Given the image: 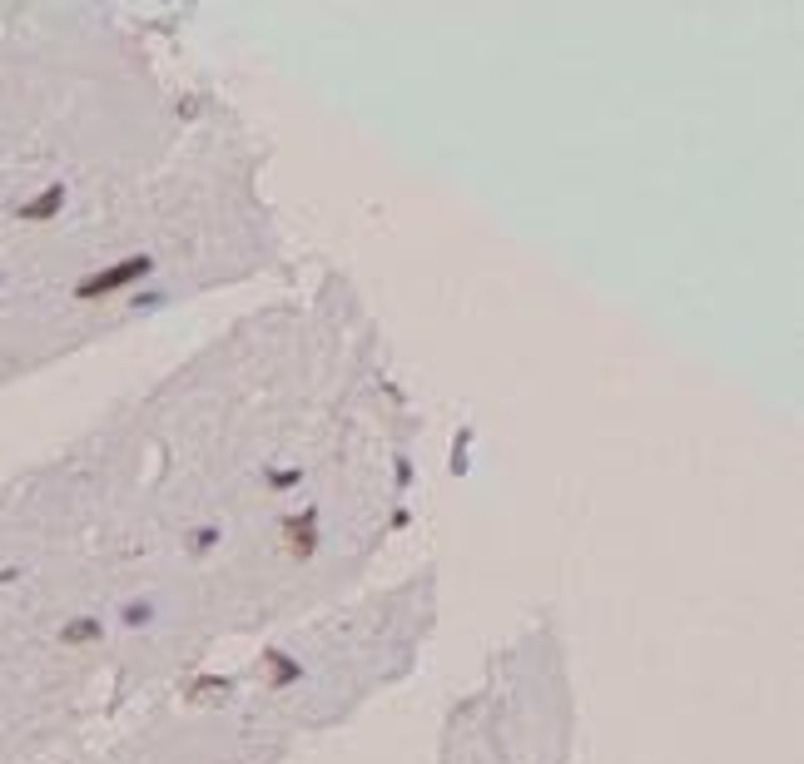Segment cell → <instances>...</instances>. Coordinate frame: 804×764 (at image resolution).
I'll return each mask as SVG.
<instances>
[{"label": "cell", "instance_id": "cell-3", "mask_svg": "<svg viewBox=\"0 0 804 764\" xmlns=\"http://www.w3.org/2000/svg\"><path fill=\"white\" fill-rule=\"evenodd\" d=\"M60 209H65V184H50V189H40L35 199H25V204L15 209V219H20V224H50Z\"/></svg>", "mask_w": 804, "mask_h": 764}, {"label": "cell", "instance_id": "cell-5", "mask_svg": "<svg viewBox=\"0 0 804 764\" xmlns=\"http://www.w3.org/2000/svg\"><path fill=\"white\" fill-rule=\"evenodd\" d=\"M298 477H303V472H293V467H288V472L268 477V487H273V492H283V487H298Z\"/></svg>", "mask_w": 804, "mask_h": 764}, {"label": "cell", "instance_id": "cell-1", "mask_svg": "<svg viewBox=\"0 0 804 764\" xmlns=\"http://www.w3.org/2000/svg\"><path fill=\"white\" fill-rule=\"evenodd\" d=\"M149 278H154V258L130 254V258H120V263H110V268H95V273L80 278L70 293H75V303H100V298H115V293H125L134 283H149Z\"/></svg>", "mask_w": 804, "mask_h": 764}, {"label": "cell", "instance_id": "cell-2", "mask_svg": "<svg viewBox=\"0 0 804 764\" xmlns=\"http://www.w3.org/2000/svg\"><path fill=\"white\" fill-rule=\"evenodd\" d=\"M313 546H318V511L283 516V551L288 556H313Z\"/></svg>", "mask_w": 804, "mask_h": 764}, {"label": "cell", "instance_id": "cell-4", "mask_svg": "<svg viewBox=\"0 0 804 764\" xmlns=\"http://www.w3.org/2000/svg\"><path fill=\"white\" fill-rule=\"evenodd\" d=\"M60 640H65V645H85V640H100V621H85V616H80V621H70V626L60 631Z\"/></svg>", "mask_w": 804, "mask_h": 764}]
</instances>
